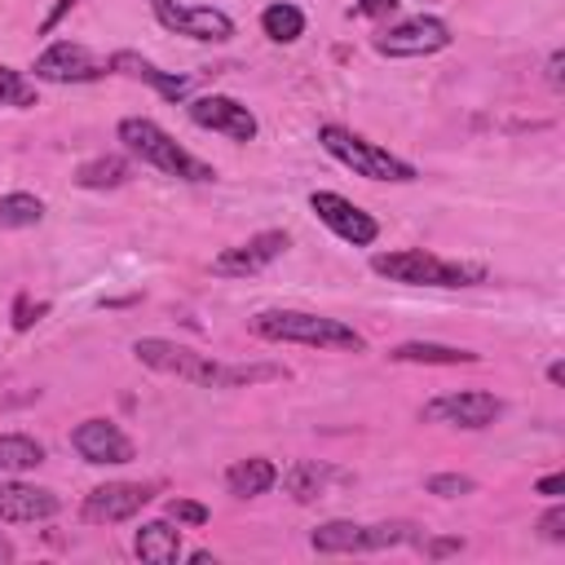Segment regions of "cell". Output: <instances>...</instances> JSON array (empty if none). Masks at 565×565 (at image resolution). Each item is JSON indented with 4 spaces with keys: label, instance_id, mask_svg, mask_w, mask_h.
Here are the masks:
<instances>
[{
    "label": "cell",
    "instance_id": "6da1fadb",
    "mask_svg": "<svg viewBox=\"0 0 565 565\" xmlns=\"http://www.w3.org/2000/svg\"><path fill=\"white\" fill-rule=\"evenodd\" d=\"M371 269L388 282L406 287H477L486 278V265L477 260H446L424 247H397V252H375Z\"/></svg>",
    "mask_w": 565,
    "mask_h": 565
},
{
    "label": "cell",
    "instance_id": "7a4b0ae2",
    "mask_svg": "<svg viewBox=\"0 0 565 565\" xmlns=\"http://www.w3.org/2000/svg\"><path fill=\"white\" fill-rule=\"evenodd\" d=\"M252 335L274 344H313V349H362V335L340 318H322L309 309H260L247 322Z\"/></svg>",
    "mask_w": 565,
    "mask_h": 565
},
{
    "label": "cell",
    "instance_id": "3957f363",
    "mask_svg": "<svg viewBox=\"0 0 565 565\" xmlns=\"http://www.w3.org/2000/svg\"><path fill=\"white\" fill-rule=\"evenodd\" d=\"M119 141L128 146V154H137L141 163L168 172V177H181V181H212L216 168L203 163L199 154H190L185 146H177L154 119H141V115H128L119 119Z\"/></svg>",
    "mask_w": 565,
    "mask_h": 565
},
{
    "label": "cell",
    "instance_id": "277c9868",
    "mask_svg": "<svg viewBox=\"0 0 565 565\" xmlns=\"http://www.w3.org/2000/svg\"><path fill=\"white\" fill-rule=\"evenodd\" d=\"M318 141H322V150H327L331 159H340L344 168H353V172H358V177H366V181L411 185V181L419 177V172H415V163L397 159L393 150H384V146L366 141L362 132H353V128H344V124H322V128H318Z\"/></svg>",
    "mask_w": 565,
    "mask_h": 565
},
{
    "label": "cell",
    "instance_id": "5b68a950",
    "mask_svg": "<svg viewBox=\"0 0 565 565\" xmlns=\"http://www.w3.org/2000/svg\"><path fill=\"white\" fill-rule=\"evenodd\" d=\"M415 525L406 521H384V525H358V521H327L309 534V547L322 556H344V552H380V547H397L411 543Z\"/></svg>",
    "mask_w": 565,
    "mask_h": 565
},
{
    "label": "cell",
    "instance_id": "8992f818",
    "mask_svg": "<svg viewBox=\"0 0 565 565\" xmlns=\"http://www.w3.org/2000/svg\"><path fill=\"white\" fill-rule=\"evenodd\" d=\"M137 362L159 371V375H177V380H190V384H203V388H216V366L207 353H194L190 344H177V340H163V335H146L132 344Z\"/></svg>",
    "mask_w": 565,
    "mask_h": 565
},
{
    "label": "cell",
    "instance_id": "52a82bcc",
    "mask_svg": "<svg viewBox=\"0 0 565 565\" xmlns=\"http://www.w3.org/2000/svg\"><path fill=\"white\" fill-rule=\"evenodd\" d=\"M150 499H154V486H141V481H106V486H93L84 494L79 521H88V525H119V521H132Z\"/></svg>",
    "mask_w": 565,
    "mask_h": 565
},
{
    "label": "cell",
    "instance_id": "ba28073f",
    "mask_svg": "<svg viewBox=\"0 0 565 565\" xmlns=\"http://www.w3.org/2000/svg\"><path fill=\"white\" fill-rule=\"evenodd\" d=\"M446 44H450V26L433 13L406 18L375 35V53H384V57H428V53H441Z\"/></svg>",
    "mask_w": 565,
    "mask_h": 565
},
{
    "label": "cell",
    "instance_id": "9c48e42d",
    "mask_svg": "<svg viewBox=\"0 0 565 565\" xmlns=\"http://www.w3.org/2000/svg\"><path fill=\"white\" fill-rule=\"evenodd\" d=\"M309 207H313V216H318L335 238H344V243H353V247H371V243L380 238L375 216L362 212L353 199H344V194H335V190H313V194H309Z\"/></svg>",
    "mask_w": 565,
    "mask_h": 565
},
{
    "label": "cell",
    "instance_id": "30bf717a",
    "mask_svg": "<svg viewBox=\"0 0 565 565\" xmlns=\"http://www.w3.org/2000/svg\"><path fill=\"white\" fill-rule=\"evenodd\" d=\"M499 415H503V402L481 388H459V393H441V397L424 402V419L450 424V428H490Z\"/></svg>",
    "mask_w": 565,
    "mask_h": 565
},
{
    "label": "cell",
    "instance_id": "8fae6325",
    "mask_svg": "<svg viewBox=\"0 0 565 565\" xmlns=\"http://www.w3.org/2000/svg\"><path fill=\"white\" fill-rule=\"evenodd\" d=\"M159 26L177 31V35H190V40H230L234 35V18L225 9H212V4H177V0H150Z\"/></svg>",
    "mask_w": 565,
    "mask_h": 565
},
{
    "label": "cell",
    "instance_id": "7c38bea8",
    "mask_svg": "<svg viewBox=\"0 0 565 565\" xmlns=\"http://www.w3.org/2000/svg\"><path fill=\"white\" fill-rule=\"evenodd\" d=\"M106 71L110 66L93 49L71 44V40H57L35 57V79L44 84H88V79H102Z\"/></svg>",
    "mask_w": 565,
    "mask_h": 565
},
{
    "label": "cell",
    "instance_id": "4fadbf2b",
    "mask_svg": "<svg viewBox=\"0 0 565 565\" xmlns=\"http://www.w3.org/2000/svg\"><path fill=\"white\" fill-rule=\"evenodd\" d=\"M185 110H190V119H194L199 128L221 132V137H230V141H256V132H260L256 115H252V110H247L238 97H225V93L194 97Z\"/></svg>",
    "mask_w": 565,
    "mask_h": 565
},
{
    "label": "cell",
    "instance_id": "5bb4252c",
    "mask_svg": "<svg viewBox=\"0 0 565 565\" xmlns=\"http://www.w3.org/2000/svg\"><path fill=\"white\" fill-rule=\"evenodd\" d=\"M287 247H291L287 230H260V234H252L247 243L225 247L221 256H212V274H221V278H247V274H260V269H265L269 260H278Z\"/></svg>",
    "mask_w": 565,
    "mask_h": 565
},
{
    "label": "cell",
    "instance_id": "9a60e30c",
    "mask_svg": "<svg viewBox=\"0 0 565 565\" xmlns=\"http://www.w3.org/2000/svg\"><path fill=\"white\" fill-rule=\"evenodd\" d=\"M71 446L84 463H128L137 455L132 437L110 419H84L71 428Z\"/></svg>",
    "mask_w": 565,
    "mask_h": 565
},
{
    "label": "cell",
    "instance_id": "2e32d148",
    "mask_svg": "<svg viewBox=\"0 0 565 565\" xmlns=\"http://www.w3.org/2000/svg\"><path fill=\"white\" fill-rule=\"evenodd\" d=\"M62 512V499L44 486H26V481H4L0 477V521L9 525H35V521H49Z\"/></svg>",
    "mask_w": 565,
    "mask_h": 565
},
{
    "label": "cell",
    "instance_id": "e0dca14e",
    "mask_svg": "<svg viewBox=\"0 0 565 565\" xmlns=\"http://www.w3.org/2000/svg\"><path fill=\"white\" fill-rule=\"evenodd\" d=\"M115 75H128V79H141V84H150L159 97H168V102H181L185 93H190V75H177V71H159L150 57H141V53H132V49H119V53H110V62H106Z\"/></svg>",
    "mask_w": 565,
    "mask_h": 565
},
{
    "label": "cell",
    "instance_id": "ac0fdd59",
    "mask_svg": "<svg viewBox=\"0 0 565 565\" xmlns=\"http://www.w3.org/2000/svg\"><path fill=\"white\" fill-rule=\"evenodd\" d=\"M274 481H278V468H274L269 459H260V455L238 459V463L225 468V490H230L234 499H256V494H265Z\"/></svg>",
    "mask_w": 565,
    "mask_h": 565
},
{
    "label": "cell",
    "instance_id": "d6986e66",
    "mask_svg": "<svg viewBox=\"0 0 565 565\" xmlns=\"http://www.w3.org/2000/svg\"><path fill=\"white\" fill-rule=\"evenodd\" d=\"M132 547L146 565H172L181 556V530H172V521H146L137 530Z\"/></svg>",
    "mask_w": 565,
    "mask_h": 565
},
{
    "label": "cell",
    "instance_id": "ffe728a7",
    "mask_svg": "<svg viewBox=\"0 0 565 565\" xmlns=\"http://www.w3.org/2000/svg\"><path fill=\"white\" fill-rule=\"evenodd\" d=\"M393 362H419V366H459V362H477L472 349H455V344H433V340H406L388 349Z\"/></svg>",
    "mask_w": 565,
    "mask_h": 565
},
{
    "label": "cell",
    "instance_id": "44dd1931",
    "mask_svg": "<svg viewBox=\"0 0 565 565\" xmlns=\"http://www.w3.org/2000/svg\"><path fill=\"white\" fill-rule=\"evenodd\" d=\"M128 177H132V163L124 154H97V159L79 163L75 185H84V190H119Z\"/></svg>",
    "mask_w": 565,
    "mask_h": 565
},
{
    "label": "cell",
    "instance_id": "7402d4cb",
    "mask_svg": "<svg viewBox=\"0 0 565 565\" xmlns=\"http://www.w3.org/2000/svg\"><path fill=\"white\" fill-rule=\"evenodd\" d=\"M331 477H335L331 468H322V463H313V459H296V463L282 472V486H287V494H291L296 503H313V499H322V490H327Z\"/></svg>",
    "mask_w": 565,
    "mask_h": 565
},
{
    "label": "cell",
    "instance_id": "603a6c76",
    "mask_svg": "<svg viewBox=\"0 0 565 565\" xmlns=\"http://www.w3.org/2000/svg\"><path fill=\"white\" fill-rule=\"evenodd\" d=\"M44 463V446L26 433H0V472H26Z\"/></svg>",
    "mask_w": 565,
    "mask_h": 565
},
{
    "label": "cell",
    "instance_id": "cb8c5ba5",
    "mask_svg": "<svg viewBox=\"0 0 565 565\" xmlns=\"http://www.w3.org/2000/svg\"><path fill=\"white\" fill-rule=\"evenodd\" d=\"M265 380H287V366H278V362H234V366H216V388H243V384H265Z\"/></svg>",
    "mask_w": 565,
    "mask_h": 565
},
{
    "label": "cell",
    "instance_id": "d4e9b609",
    "mask_svg": "<svg viewBox=\"0 0 565 565\" xmlns=\"http://www.w3.org/2000/svg\"><path fill=\"white\" fill-rule=\"evenodd\" d=\"M260 31H265L274 44H291V40L305 35V13H300L296 4H269V9L260 13Z\"/></svg>",
    "mask_w": 565,
    "mask_h": 565
},
{
    "label": "cell",
    "instance_id": "484cf974",
    "mask_svg": "<svg viewBox=\"0 0 565 565\" xmlns=\"http://www.w3.org/2000/svg\"><path fill=\"white\" fill-rule=\"evenodd\" d=\"M44 216V203L26 190H13V194H0V230H26V225H40Z\"/></svg>",
    "mask_w": 565,
    "mask_h": 565
},
{
    "label": "cell",
    "instance_id": "4316f807",
    "mask_svg": "<svg viewBox=\"0 0 565 565\" xmlns=\"http://www.w3.org/2000/svg\"><path fill=\"white\" fill-rule=\"evenodd\" d=\"M0 106H35V84L13 66H0Z\"/></svg>",
    "mask_w": 565,
    "mask_h": 565
},
{
    "label": "cell",
    "instance_id": "83f0119b",
    "mask_svg": "<svg viewBox=\"0 0 565 565\" xmlns=\"http://www.w3.org/2000/svg\"><path fill=\"white\" fill-rule=\"evenodd\" d=\"M424 486H428V494H437V499H463V494L477 490V481L463 477V472H433Z\"/></svg>",
    "mask_w": 565,
    "mask_h": 565
},
{
    "label": "cell",
    "instance_id": "f1b7e54d",
    "mask_svg": "<svg viewBox=\"0 0 565 565\" xmlns=\"http://www.w3.org/2000/svg\"><path fill=\"white\" fill-rule=\"evenodd\" d=\"M163 512H168V521H177V525H207V508L203 503H194V499H168L163 503Z\"/></svg>",
    "mask_w": 565,
    "mask_h": 565
},
{
    "label": "cell",
    "instance_id": "f546056e",
    "mask_svg": "<svg viewBox=\"0 0 565 565\" xmlns=\"http://www.w3.org/2000/svg\"><path fill=\"white\" fill-rule=\"evenodd\" d=\"M44 313H49V300L18 296V300H13V331H31V327H35Z\"/></svg>",
    "mask_w": 565,
    "mask_h": 565
},
{
    "label": "cell",
    "instance_id": "4dcf8cb0",
    "mask_svg": "<svg viewBox=\"0 0 565 565\" xmlns=\"http://www.w3.org/2000/svg\"><path fill=\"white\" fill-rule=\"evenodd\" d=\"M539 530H543V539L565 543V508H561V503H556V508H547V512H543V521H539Z\"/></svg>",
    "mask_w": 565,
    "mask_h": 565
},
{
    "label": "cell",
    "instance_id": "1f68e13d",
    "mask_svg": "<svg viewBox=\"0 0 565 565\" xmlns=\"http://www.w3.org/2000/svg\"><path fill=\"white\" fill-rule=\"evenodd\" d=\"M419 552H424V556H433V561H441V556L463 552V539H419Z\"/></svg>",
    "mask_w": 565,
    "mask_h": 565
},
{
    "label": "cell",
    "instance_id": "d6a6232c",
    "mask_svg": "<svg viewBox=\"0 0 565 565\" xmlns=\"http://www.w3.org/2000/svg\"><path fill=\"white\" fill-rule=\"evenodd\" d=\"M397 4H402V0H358L349 13H358V18H388Z\"/></svg>",
    "mask_w": 565,
    "mask_h": 565
},
{
    "label": "cell",
    "instance_id": "836d02e7",
    "mask_svg": "<svg viewBox=\"0 0 565 565\" xmlns=\"http://www.w3.org/2000/svg\"><path fill=\"white\" fill-rule=\"evenodd\" d=\"M561 66H565V53H561V49H556V53H552V57H547V84H552V88H556V93H561V84H565V79H561Z\"/></svg>",
    "mask_w": 565,
    "mask_h": 565
},
{
    "label": "cell",
    "instance_id": "e575fe53",
    "mask_svg": "<svg viewBox=\"0 0 565 565\" xmlns=\"http://www.w3.org/2000/svg\"><path fill=\"white\" fill-rule=\"evenodd\" d=\"M71 9H75V0H57V9H53V13L44 18V22H40V31H53V26H57V22H62V18L71 13Z\"/></svg>",
    "mask_w": 565,
    "mask_h": 565
},
{
    "label": "cell",
    "instance_id": "d590c367",
    "mask_svg": "<svg viewBox=\"0 0 565 565\" xmlns=\"http://www.w3.org/2000/svg\"><path fill=\"white\" fill-rule=\"evenodd\" d=\"M561 490H565V477H561V472H552V477L539 481V494H547V499H556Z\"/></svg>",
    "mask_w": 565,
    "mask_h": 565
},
{
    "label": "cell",
    "instance_id": "8d00e7d4",
    "mask_svg": "<svg viewBox=\"0 0 565 565\" xmlns=\"http://www.w3.org/2000/svg\"><path fill=\"white\" fill-rule=\"evenodd\" d=\"M547 380L561 388V384H565V366H561V362H552V366H547Z\"/></svg>",
    "mask_w": 565,
    "mask_h": 565
},
{
    "label": "cell",
    "instance_id": "74e56055",
    "mask_svg": "<svg viewBox=\"0 0 565 565\" xmlns=\"http://www.w3.org/2000/svg\"><path fill=\"white\" fill-rule=\"evenodd\" d=\"M0 561H13V543L0 534Z\"/></svg>",
    "mask_w": 565,
    "mask_h": 565
}]
</instances>
